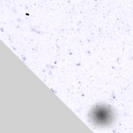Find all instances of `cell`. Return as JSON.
<instances>
[{"mask_svg":"<svg viewBox=\"0 0 133 133\" xmlns=\"http://www.w3.org/2000/svg\"><path fill=\"white\" fill-rule=\"evenodd\" d=\"M92 117L95 121L100 123H103L109 121L111 117V111L108 108L105 107H98L93 110Z\"/></svg>","mask_w":133,"mask_h":133,"instance_id":"6da1fadb","label":"cell"}]
</instances>
